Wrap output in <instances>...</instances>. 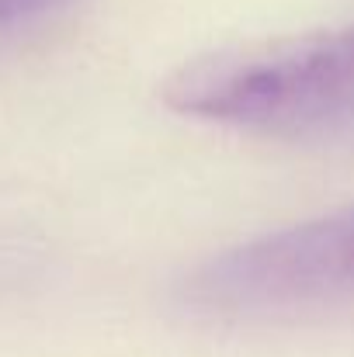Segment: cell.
I'll return each mask as SVG.
<instances>
[{"instance_id":"7a4b0ae2","label":"cell","mask_w":354,"mask_h":357,"mask_svg":"<svg viewBox=\"0 0 354 357\" xmlns=\"http://www.w3.org/2000/svg\"><path fill=\"white\" fill-rule=\"evenodd\" d=\"M191 298L223 312L354 305V205L212 257Z\"/></svg>"},{"instance_id":"6da1fadb","label":"cell","mask_w":354,"mask_h":357,"mask_svg":"<svg viewBox=\"0 0 354 357\" xmlns=\"http://www.w3.org/2000/svg\"><path fill=\"white\" fill-rule=\"evenodd\" d=\"M163 101L264 135L354 132V24L198 56L167 77Z\"/></svg>"},{"instance_id":"3957f363","label":"cell","mask_w":354,"mask_h":357,"mask_svg":"<svg viewBox=\"0 0 354 357\" xmlns=\"http://www.w3.org/2000/svg\"><path fill=\"white\" fill-rule=\"evenodd\" d=\"M52 3H59V0H0V28L21 24V21L49 10Z\"/></svg>"}]
</instances>
